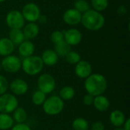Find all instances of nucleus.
Wrapping results in <instances>:
<instances>
[{
  "mask_svg": "<svg viewBox=\"0 0 130 130\" xmlns=\"http://www.w3.org/2000/svg\"><path fill=\"white\" fill-rule=\"evenodd\" d=\"M84 87L87 93L94 97L102 95L107 88V81L103 75L94 73L85 78Z\"/></svg>",
  "mask_w": 130,
  "mask_h": 130,
  "instance_id": "1",
  "label": "nucleus"
},
{
  "mask_svg": "<svg viewBox=\"0 0 130 130\" xmlns=\"http://www.w3.org/2000/svg\"><path fill=\"white\" fill-rule=\"evenodd\" d=\"M81 23L87 30L98 31L104 26L105 18L101 12L94 9H89L82 14Z\"/></svg>",
  "mask_w": 130,
  "mask_h": 130,
  "instance_id": "2",
  "label": "nucleus"
},
{
  "mask_svg": "<svg viewBox=\"0 0 130 130\" xmlns=\"http://www.w3.org/2000/svg\"><path fill=\"white\" fill-rule=\"evenodd\" d=\"M44 64L40 56L32 55L24 58L21 61V69L28 75L33 76L40 73L43 69Z\"/></svg>",
  "mask_w": 130,
  "mask_h": 130,
  "instance_id": "3",
  "label": "nucleus"
},
{
  "mask_svg": "<svg viewBox=\"0 0 130 130\" xmlns=\"http://www.w3.org/2000/svg\"><path fill=\"white\" fill-rule=\"evenodd\" d=\"M43 112L49 116H56L61 113L64 109V101L56 95L46 99L43 104Z\"/></svg>",
  "mask_w": 130,
  "mask_h": 130,
  "instance_id": "4",
  "label": "nucleus"
},
{
  "mask_svg": "<svg viewBox=\"0 0 130 130\" xmlns=\"http://www.w3.org/2000/svg\"><path fill=\"white\" fill-rule=\"evenodd\" d=\"M18 107V101L12 94H4L0 95V113H11Z\"/></svg>",
  "mask_w": 130,
  "mask_h": 130,
  "instance_id": "5",
  "label": "nucleus"
},
{
  "mask_svg": "<svg viewBox=\"0 0 130 130\" xmlns=\"http://www.w3.org/2000/svg\"><path fill=\"white\" fill-rule=\"evenodd\" d=\"M37 87L38 90L41 91L44 94H50L56 88V80L50 74H42L37 79Z\"/></svg>",
  "mask_w": 130,
  "mask_h": 130,
  "instance_id": "6",
  "label": "nucleus"
},
{
  "mask_svg": "<svg viewBox=\"0 0 130 130\" xmlns=\"http://www.w3.org/2000/svg\"><path fill=\"white\" fill-rule=\"evenodd\" d=\"M2 69L8 73H16L21 69V59L14 55H10L3 58L1 61Z\"/></svg>",
  "mask_w": 130,
  "mask_h": 130,
  "instance_id": "7",
  "label": "nucleus"
},
{
  "mask_svg": "<svg viewBox=\"0 0 130 130\" xmlns=\"http://www.w3.org/2000/svg\"><path fill=\"white\" fill-rule=\"evenodd\" d=\"M5 22L10 29H21L24 26L25 20L18 10L10 11L5 17Z\"/></svg>",
  "mask_w": 130,
  "mask_h": 130,
  "instance_id": "8",
  "label": "nucleus"
},
{
  "mask_svg": "<svg viewBox=\"0 0 130 130\" xmlns=\"http://www.w3.org/2000/svg\"><path fill=\"white\" fill-rule=\"evenodd\" d=\"M21 14L25 21L28 22H36L40 16V9L39 6L34 3L29 2L24 5L22 8Z\"/></svg>",
  "mask_w": 130,
  "mask_h": 130,
  "instance_id": "9",
  "label": "nucleus"
},
{
  "mask_svg": "<svg viewBox=\"0 0 130 130\" xmlns=\"http://www.w3.org/2000/svg\"><path fill=\"white\" fill-rule=\"evenodd\" d=\"M8 88L14 95H24L28 91V85L22 78L14 79L8 85Z\"/></svg>",
  "mask_w": 130,
  "mask_h": 130,
  "instance_id": "10",
  "label": "nucleus"
},
{
  "mask_svg": "<svg viewBox=\"0 0 130 130\" xmlns=\"http://www.w3.org/2000/svg\"><path fill=\"white\" fill-rule=\"evenodd\" d=\"M82 15V14L79 11H78L73 8L67 9L64 12L62 15V19L66 24L70 26H75L81 23Z\"/></svg>",
  "mask_w": 130,
  "mask_h": 130,
  "instance_id": "11",
  "label": "nucleus"
},
{
  "mask_svg": "<svg viewBox=\"0 0 130 130\" xmlns=\"http://www.w3.org/2000/svg\"><path fill=\"white\" fill-rule=\"evenodd\" d=\"M64 40L69 46L78 45L82 40V34L80 30L75 28H71L63 32Z\"/></svg>",
  "mask_w": 130,
  "mask_h": 130,
  "instance_id": "12",
  "label": "nucleus"
},
{
  "mask_svg": "<svg viewBox=\"0 0 130 130\" xmlns=\"http://www.w3.org/2000/svg\"><path fill=\"white\" fill-rule=\"evenodd\" d=\"M75 72L79 78L85 79L92 74L91 65L88 61L81 60L75 65Z\"/></svg>",
  "mask_w": 130,
  "mask_h": 130,
  "instance_id": "13",
  "label": "nucleus"
},
{
  "mask_svg": "<svg viewBox=\"0 0 130 130\" xmlns=\"http://www.w3.org/2000/svg\"><path fill=\"white\" fill-rule=\"evenodd\" d=\"M23 34L24 38L27 40L36 38L40 32V28L37 24L35 22H29L25 26H24Z\"/></svg>",
  "mask_w": 130,
  "mask_h": 130,
  "instance_id": "14",
  "label": "nucleus"
},
{
  "mask_svg": "<svg viewBox=\"0 0 130 130\" xmlns=\"http://www.w3.org/2000/svg\"><path fill=\"white\" fill-rule=\"evenodd\" d=\"M40 58H41L43 64L47 66H55L59 60V56H57L56 53L53 50H51V49L44 50Z\"/></svg>",
  "mask_w": 130,
  "mask_h": 130,
  "instance_id": "15",
  "label": "nucleus"
},
{
  "mask_svg": "<svg viewBox=\"0 0 130 130\" xmlns=\"http://www.w3.org/2000/svg\"><path fill=\"white\" fill-rule=\"evenodd\" d=\"M34 50L35 46L30 40H24L20 45H18V53L24 58L34 55Z\"/></svg>",
  "mask_w": 130,
  "mask_h": 130,
  "instance_id": "16",
  "label": "nucleus"
},
{
  "mask_svg": "<svg viewBox=\"0 0 130 130\" xmlns=\"http://www.w3.org/2000/svg\"><path fill=\"white\" fill-rule=\"evenodd\" d=\"M14 50V44L8 39V37H3L0 39V56H8L12 54Z\"/></svg>",
  "mask_w": 130,
  "mask_h": 130,
  "instance_id": "17",
  "label": "nucleus"
},
{
  "mask_svg": "<svg viewBox=\"0 0 130 130\" xmlns=\"http://www.w3.org/2000/svg\"><path fill=\"white\" fill-rule=\"evenodd\" d=\"M109 120L110 123L115 127H121L123 126L126 119L125 114L121 110H114L110 113L109 116Z\"/></svg>",
  "mask_w": 130,
  "mask_h": 130,
  "instance_id": "18",
  "label": "nucleus"
},
{
  "mask_svg": "<svg viewBox=\"0 0 130 130\" xmlns=\"http://www.w3.org/2000/svg\"><path fill=\"white\" fill-rule=\"evenodd\" d=\"M93 105L97 110L100 112H105L109 109L110 104L108 98L102 94L94 97Z\"/></svg>",
  "mask_w": 130,
  "mask_h": 130,
  "instance_id": "19",
  "label": "nucleus"
},
{
  "mask_svg": "<svg viewBox=\"0 0 130 130\" xmlns=\"http://www.w3.org/2000/svg\"><path fill=\"white\" fill-rule=\"evenodd\" d=\"M8 39L15 45H20L25 40L23 31L21 29H11L8 33Z\"/></svg>",
  "mask_w": 130,
  "mask_h": 130,
  "instance_id": "20",
  "label": "nucleus"
},
{
  "mask_svg": "<svg viewBox=\"0 0 130 130\" xmlns=\"http://www.w3.org/2000/svg\"><path fill=\"white\" fill-rule=\"evenodd\" d=\"M14 120L8 113H0V130L11 129L14 126Z\"/></svg>",
  "mask_w": 130,
  "mask_h": 130,
  "instance_id": "21",
  "label": "nucleus"
},
{
  "mask_svg": "<svg viewBox=\"0 0 130 130\" xmlns=\"http://www.w3.org/2000/svg\"><path fill=\"white\" fill-rule=\"evenodd\" d=\"M12 118L16 123H24V122L27 120V114L23 107H18L13 112Z\"/></svg>",
  "mask_w": 130,
  "mask_h": 130,
  "instance_id": "22",
  "label": "nucleus"
},
{
  "mask_svg": "<svg viewBox=\"0 0 130 130\" xmlns=\"http://www.w3.org/2000/svg\"><path fill=\"white\" fill-rule=\"evenodd\" d=\"M75 95V91L72 86H65L59 91V98L64 101H70Z\"/></svg>",
  "mask_w": 130,
  "mask_h": 130,
  "instance_id": "23",
  "label": "nucleus"
},
{
  "mask_svg": "<svg viewBox=\"0 0 130 130\" xmlns=\"http://www.w3.org/2000/svg\"><path fill=\"white\" fill-rule=\"evenodd\" d=\"M54 51L56 53L58 56L65 57L70 51H71V46H69L65 40L55 45Z\"/></svg>",
  "mask_w": 130,
  "mask_h": 130,
  "instance_id": "24",
  "label": "nucleus"
},
{
  "mask_svg": "<svg viewBox=\"0 0 130 130\" xmlns=\"http://www.w3.org/2000/svg\"><path fill=\"white\" fill-rule=\"evenodd\" d=\"M72 126L74 130H88L89 123L85 119L78 117L73 120Z\"/></svg>",
  "mask_w": 130,
  "mask_h": 130,
  "instance_id": "25",
  "label": "nucleus"
},
{
  "mask_svg": "<svg viewBox=\"0 0 130 130\" xmlns=\"http://www.w3.org/2000/svg\"><path fill=\"white\" fill-rule=\"evenodd\" d=\"M46 99V94L42 92L40 90H37L34 91V93L32 95V103L36 106H40L43 105L44 101Z\"/></svg>",
  "mask_w": 130,
  "mask_h": 130,
  "instance_id": "26",
  "label": "nucleus"
},
{
  "mask_svg": "<svg viewBox=\"0 0 130 130\" xmlns=\"http://www.w3.org/2000/svg\"><path fill=\"white\" fill-rule=\"evenodd\" d=\"M74 8L82 14L91 9V5L87 0H76L74 2Z\"/></svg>",
  "mask_w": 130,
  "mask_h": 130,
  "instance_id": "27",
  "label": "nucleus"
},
{
  "mask_svg": "<svg viewBox=\"0 0 130 130\" xmlns=\"http://www.w3.org/2000/svg\"><path fill=\"white\" fill-rule=\"evenodd\" d=\"M108 5V0H91V5L93 7V9L99 12L106 10Z\"/></svg>",
  "mask_w": 130,
  "mask_h": 130,
  "instance_id": "28",
  "label": "nucleus"
},
{
  "mask_svg": "<svg viewBox=\"0 0 130 130\" xmlns=\"http://www.w3.org/2000/svg\"><path fill=\"white\" fill-rule=\"evenodd\" d=\"M65 58H66V61L72 65H76L79 61L82 60L80 54L75 51H70L65 56Z\"/></svg>",
  "mask_w": 130,
  "mask_h": 130,
  "instance_id": "29",
  "label": "nucleus"
},
{
  "mask_svg": "<svg viewBox=\"0 0 130 130\" xmlns=\"http://www.w3.org/2000/svg\"><path fill=\"white\" fill-rule=\"evenodd\" d=\"M51 41L54 45H56L62 41H64V34L60 30H55L51 34L50 36Z\"/></svg>",
  "mask_w": 130,
  "mask_h": 130,
  "instance_id": "30",
  "label": "nucleus"
},
{
  "mask_svg": "<svg viewBox=\"0 0 130 130\" xmlns=\"http://www.w3.org/2000/svg\"><path fill=\"white\" fill-rule=\"evenodd\" d=\"M8 82L6 78L0 75V95H2L6 93L8 89Z\"/></svg>",
  "mask_w": 130,
  "mask_h": 130,
  "instance_id": "31",
  "label": "nucleus"
},
{
  "mask_svg": "<svg viewBox=\"0 0 130 130\" xmlns=\"http://www.w3.org/2000/svg\"><path fill=\"white\" fill-rule=\"evenodd\" d=\"M94 97L89 94H87L84 96V98H83V102L84 104L86 105V106H91L93 105V103H94Z\"/></svg>",
  "mask_w": 130,
  "mask_h": 130,
  "instance_id": "32",
  "label": "nucleus"
},
{
  "mask_svg": "<svg viewBox=\"0 0 130 130\" xmlns=\"http://www.w3.org/2000/svg\"><path fill=\"white\" fill-rule=\"evenodd\" d=\"M11 130H31L30 126L25 123H17L14 125Z\"/></svg>",
  "mask_w": 130,
  "mask_h": 130,
  "instance_id": "33",
  "label": "nucleus"
},
{
  "mask_svg": "<svg viewBox=\"0 0 130 130\" xmlns=\"http://www.w3.org/2000/svg\"><path fill=\"white\" fill-rule=\"evenodd\" d=\"M105 129V126L104 123L101 121H97L91 125V130H104Z\"/></svg>",
  "mask_w": 130,
  "mask_h": 130,
  "instance_id": "34",
  "label": "nucleus"
},
{
  "mask_svg": "<svg viewBox=\"0 0 130 130\" xmlns=\"http://www.w3.org/2000/svg\"><path fill=\"white\" fill-rule=\"evenodd\" d=\"M127 8L124 5H121L117 8V13L120 15H125L127 13Z\"/></svg>",
  "mask_w": 130,
  "mask_h": 130,
  "instance_id": "35",
  "label": "nucleus"
},
{
  "mask_svg": "<svg viewBox=\"0 0 130 130\" xmlns=\"http://www.w3.org/2000/svg\"><path fill=\"white\" fill-rule=\"evenodd\" d=\"M123 129L124 130H130V119L128 118L126 120V121L123 123Z\"/></svg>",
  "mask_w": 130,
  "mask_h": 130,
  "instance_id": "36",
  "label": "nucleus"
},
{
  "mask_svg": "<svg viewBox=\"0 0 130 130\" xmlns=\"http://www.w3.org/2000/svg\"><path fill=\"white\" fill-rule=\"evenodd\" d=\"M37 21H39L40 24H45L46 22V17L45 15H42L40 14V18H38Z\"/></svg>",
  "mask_w": 130,
  "mask_h": 130,
  "instance_id": "37",
  "label": "nucleus"
},
{
  "mask_svg": "<svg viewBox=\"0 0 130 130\" xmlns=\"http://www.w3.org/2000/svg\"><path fill=\"white\" fill-rule=\"evenodd\" d=\"M114 130H124L123 129V128H122V127H116V129Z\"/></svg>",
  "mask_w": 130,
  "mask_h": 130,
  "instance_id": "38",
  "label": "nucleus"
},
{
  "mask_svg": "<svg viewBox=\"0 0 130 130\" xmlns=\"http://www.w3.org/2000/svg\"><path fill=\"white\" fill-rule=\"evenodd\" d=\"M2 70V65H1V62H0V72Z\"/></svg>",
  "mask_w": 130,
  "mask_h": 130,
  "instance_id": "39",
  "label": "nucleus"
},
{
  "mask_svg": "<svg viewBox=\"0 0 130 130\" xmlns=\"http://www.w3.org/2000/svg\"><path fill=\"white\" fill-rule=\"evenodd\" d=\"M5 0H0V3H2V2H4Z\"/></svg>",
  "mask_w": 130,
  "mask_h": 130,
  "instance_id": "40",
  "label": "nucleus"
}]
</instances>
